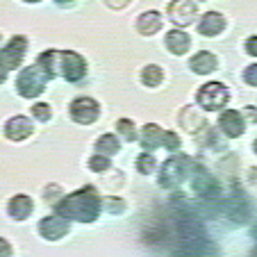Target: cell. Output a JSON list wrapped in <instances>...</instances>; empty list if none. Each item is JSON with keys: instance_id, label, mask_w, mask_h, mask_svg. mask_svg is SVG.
<instances>
[{"instance_id": "obj_1", "label": "cell", "mask_w": 257, "mask_h": 257, "mask_svg": "<svg viewBox=\"0 0 257 257\" xmlns=\"http://www.w3.org/2000/svg\"><path fill=\"white\" fill-rule=\"evenodd\" d=\"M175 239H178V252L185 255H212L214 246L205 232L200 218L196 212H175Z\"/></svg>"}, {"instance_id": "obj_2", "label": "cell", "mask_w": 257, "mask_h": 257, "mask_svg": "<svg viewBox=\"0 0 257 257\" xmlns=\"http://www.w3.org/2000/svg\"><path fill=\"white\" fill-rule=\"evenodd\" d=\"M100 207L102 205H100L96 189L93 187H82L80 191L59 200L55 205V212L64 218H73V221H80V223H91V221L98 218Z\"/></svg>"}, {"instance_id": "obj_3", "label": "cell", "mask_w": 257, "mask_h": 257, "mask_svg": "<svg viewBox=\"0 0 257 257\" xmlns=\"http://www.w3.org/2000/svg\"><path fill=\"white\" fill-rule=\"evenodd\" d=\"M191 169H194V164H191V160L187 155L171 157V160L164 162V166L160 171V185L166 187V189H173L191 173Z\"/></svg>"}, {"instance_id": "obj_4", "label": "cell", "mask_w": 257, "mask_h": 257, "mask_svg": "<svg viewBox=\"0 0 257 257\" xmlns=\"http://www.w3.org/2000/svg\"><path fill=\"white\" fill-rule=\"evenodd\" d=\"M46 82H48V75L44 73V68L39 64H34V66H28L19 73L16 89L23 98H37L46 89Z\"/></svg>"}, {"instance_id": "obj_5", "label": "cell", "mask_w": 257, "mask_h": 257, "mask_svg": "<svg viewBox=\"0 0 257 257\" xmlns=\"http://www.w3.org/2000/svg\"><path fill=\"white\" fill-rule=\"evenodd\" d=\"M198 102L203 109L207 112H216V109H223L225 102H228L230 93H228V87L221 82H207L205 87L198 89Z\"/></svg>"}, {"instance_id": "obj_6", "label": "cell", "mask_w": 257, "mask_h": 257, "mask_svg": "<svg viewBox=\"0 0 257 257\" xmlns=\"http://www.w3.org/2000/svg\"><path fill=\"white\" fill-rule=\"evenodd\" d=\"M59 73H62L68 82H78V80H82L84 73H87V64H84L82 55L73 53V50H64V53H59Z\"/></svg>"}, {"instance_id": "obj_7", "label": "cell", "mask_w": 257, "mask_h": 257, "mask_svg": "<svg viewBox=\"0 0 257 257\" xmlns=\"http://www.w3.org/2000/svg\"><path fill=\"white\" fill-rule=\"evenodd\" d=\"M194 191L198 198H218L221 196V187H218L216 178L209 173L205 166H194Z\"/></svg>"}, {"instance_id": "obj_8", "label": "cell", "mask_w": 257, "mask_h": 257, "mask_svg": "<svg viewBox=\"0 0 257 257\" xmlns=\"http://www.w3.org/2000/svg\"><path fill=\"white\" fill-rule=\"evenodd\" d=\"M25 48H28V41L25 37H14L5 48L0 50V66L5 71H12V68H19L21 59L25 55Z\"/></svg>"}, {"instance_id": "obj_9", "label": "cell", "mask_w": 257, "mask_h": 257, "mask_svg": "<svg viewBox=\"0 0 257 257\" xmlns=\"http://www.w3.org/2000/svg\"><path fill=\"white\" fill-rule=\"evenodd\" d=\"M98 114H100V107H98V102L93 100V98H78V100H73L71 105V116L73 121L82 123V125H89V123H93L98 118Z\"/></svg>"}, {"instance_id": "obj_10", "label": "cell", "mask_w": 257, "mask_h": 257, "mask_svg": "<svg viewBox=\"0 0 257 257\" xmlns=\"http://www.w3.org/2000/svg\"><path fill=\"white\" fill-rule=\"evenodd\" d=\"M223 212L230 216V221L232 223H246V218H248V200L243 198L241 191L234 189L232 196H230L228 200H223Z\"/></svg>"}, {"instance_id": "obj_11", "label": "cell", "mask_w": 257, "mask_h": 257, "mask_svg": "<svg viewBox=\"0 0 257 257\" xmlns=\"http://www.w3.org/2000/svg\"><path fill=\"white\" fill-rule=\"evenodd\" d=\"M169 19L175 25H189L196 19V3L194 0H173L169 5Z\"/></svg>"}, {"instance_id": "obj_12", "label": "cell", "mask_w": 257, "mask_h": 257, "mask_svg": "<svg viewBox=\"0 0 257 257\" xmlns=\"http://www.w3.org/2000/svg\"><path fill=\"white\" fill-rule=\"evenodd\" d=\"M39 230L48 241H57V239H62L68 232V223H66V218L59 216V214L57 216H46L39 223Z\"/></svg>"}, {"instance_id": "obj_13", "label": "cell", "mask_w": 257, "mask_h": 257, "mask_svg": "<svg viewBox=\"0 0 257 257\" xmlns=\"http://www.w3.org/2000/svg\"><path fill=\"white\" fill-rule=\"evenodd\" d=\"M32 132H34L32 121L25 116H14L5 123V135H7V139H12V141H23V139H28Z\"/></svg>"}, {"instance_id": "obj_14", "label": "cell", "mask_w": 257, "mask_h": 257, "mask_svg": "<svg viewBox=\"0 0 257 257\" xmlns=\"http://www.w3.org/2000/svg\"><path fill=\"white\" fill-rule=\"evenodd\" d=\"M218 127L223 130L225 137H241L243 135V118L234 109H225L218 116Z\"/></svg>"}, {"instance_id": "obj_15", "label": "cell", "mask_w": 257, "mask_h": 257, "mask_svg": "<svg viewBox=\"0 0 257 257\" xmlns=\"http://www.w3.org/2000/svg\"><path fill=\"white\" fill-rule=\"evenodd\" d=\"M223 28H225V19H223V14H218V12H207L198 23V32L203 34V37H214V34H218Z\"/></svg>"}, {"instance_id": "obj_16", "label": "cell", "mask_w": 257, "mask_h": 257, "mask_svg": "<svg viewBox=\"0 0 257 257\" xmlns=\"http://www.w3.org/2000/svg\"><path fill=\"white\" fill-rule=\"evenodd\" d=\"M166 48L173 55H185L187 50L191 48L189 34L182 32V30H171V32L166 34Z\"/></svg>"}, {"instance_id": "obj_17", "label": "cell", "mask_w": 257, "mask_h": 257, "mask_svg": "<svg viewBox=\"0 0 257 257\" xmlns=\"http://www.w3.org/2000/svg\"><path fill=\"white\" fill-rule=\"evenodd\" d=\"M32 200L28 198V196L19 194L14 196V198L10 200V205H7V212H10L12 218H16V221H23V218H28L30 214H32Z\"/></svg>"}, {"instance_id": "obj_18", "label": "cell", "mask_w": 257, "mask_h": 257, "mask_svg": "<svg viewBox=\"0 0 257 257\" xmlns=\"http://www.w3.org/2000/svg\"><path fill=\"white\" fill-rule=\"evenodd\" d=\"M216 57H214L209 50H200L198 55H194L191 57V62H189V66H191V71L194 73H200V75H207V73H212L214 68H216Z\"/></svg>"}, {"instance_id": "obj_19", "label": "cell", "mask_w": 257, "mask_h": 257, "mask_svg": "<svg viewBox=\"0 0 257 257\" xmlns=\"http://www.w3.org/2000/svg\"><path fill=\"white\" fill-rule=\"evenodd\" d=\"M160 28H162V16L157 14V12H144V14L137 19V30H139L141 34H146V37L160 32Z\"/></svg>"}, {"instance_id": "obj_20", "label": "cell", "mask_w": 257, "mask_h": 257, "mask_svg": "<svg viewBox=\"0 0 257 257\" xmlns=\"http://www.w3.org/2000/svg\"><path fill=\"white\" fill-rule=\"evenodd\" d=\"M180 125L185 127L187 132H198V130H203L205 121L196 107H185V109L180 112Z\"/></svg>"}, {"instance_id": "obj_21", "label": "cell", "mask_w": 257, "mask_h": 257, "mask_svg": "<svg viewBox=\"0 0 257 257\" xmlns=\"http://www.w3.org/2000/svg\"><path fill=\"white\" fill-rule=\"evenodd\" d=\"M141 144H144V148H148V151L160 148L162 146V127L155 125V123H148V125L144 127V132H141Z\"/></svg>"}, {"instance_id": "obj_22", "label": "cell", "mask_w": 257, "mask_h": 257, "mask_svg": "<svg viewBox=\"0 0 257 257\" xmlns=\"http://www.w3.org/2000/svg\"><path fill=\"white\" fill-rule=\"evenodd\" d=\"M37 64L44 68V73L48 75V78H55V75L59 73V53H55V50H46L44 55H39Z\"/></svg>"}, {"instance_id": "obj_23", "label": "cell", "mask_w": 257, "mask_h": 257, "mask_svg": "<svg viewBox=\"0 0 257 257\" xmlns=\"http://www.w3.org/2000/svg\"><path fill=\"white\" fill-rule=\"evenodd\" d=\"M118 148H121V146H118V139L114 135H102L100 139L96 141V151H98V155H116L118 153Z\"/></svg>"}, {"instance_id": "obj_24", "label": "cell", "mask_w": 257, "mask_h": 257, "mask_svg": "<svg viewBox=\"0 0 257 257\" xmlns=\"http://www.w3.org/2000/svg\"><path fill=\"white\" fill-rule=\"evenodd\" d=\"M162 80H164V71H162L160 66H155V64L146 66L144 73H141V82H144L146 87H157Z\"/></svg>"}, {"instance_id": "obj_25", "label": "cell", "mask_w": 257, "mask_h": 257, "mask_svg": "<svg viewBox=\"0 0 257 257\" xmlns=\"http://www.w3.org/2000/svg\"><path fill=\"white\" fill-rule=\"evenodd\" d=\"M153 169H155V157L151 153H141L139 160H137V171L148 175V173H153Z\"/></svg>"}, {"instance_id": "obj_26", "label": "cell", "mask_w": 257, "mask_h": 257, "mask_svg": "<svg viewBox=\"0 0 257 257\" xmlns=\"http://www.w3.org/2000/svg\"><path fill=\"white\" fill-rule=\"evenodd\" d=\"M116 130H118V135H121L123 139H127V141H135L137 139L135 123H132L130 118H121V121L116 123Z\"/></svg>"}, {"instance_id": "obj_27", "label": "cell", "mask_w": 257, "mask_h": 257, "mask_svg": "<svg viewBox=\"0 0 257 257\" xmlns=\"http://www.w3.org/2000/svg\"><path fill=\"white\" fill-rule=\"evenodd\" d=\"M32 114H34V118H37V121H48L50 118V107L46 105V102H37V105L32 107Z\"/></svg>"}, {"instance_id": "obj_28", "label": "cell", "mask_w": 257, "mask_h": 257, "mask_svg": "<svg viewBox=\"0 0 257 257\" xmlns=\"http://www.w3.org/2000/svg\"><path fill=\"white\" fill-rule=\"evenodd\" d=\"M162 146L169 148V151H175L180 146V137L175 132H162Z\"/></svg>"}, {"instance_id": "obj_29", "label": "cell", "mask_w": 257, "mask_h": 257, "mask_svg": "<svg viewBox=\"0 0 257 257\" xmlns=\"http://www.w3.org/2000/svg\"><path fill=\"white\" fill-rule=\"evenodd\" d=\"M89 166H91V171H107L109 169V157L107 155H96V157H91Z\"/></svg>"}, {"instance_id": "obj_30", "label": "cell", "mask_w": 257, "mask_h": 257, "mask_svg": "<svg viewBox=\"0 0 257 257\" xmlns=\"http://www.w3.org/2000/svg\"><path fill=\"white\" fill-rule=\"evenodd\" d=\"M105 207H107V212H112V214H121L125 205H123V200H121V198H107Z\"/></svg>"}, {"instance_id": "obj_31", "label": "cell", "mask_w": 257, "mask_h": 257, "mask_svg": "<svg viewBox=\"0 0 257 257\" xmlns=\"http://www.w3.org/2000/svg\"><path fill=\"white\" fill-rule=\"evenodd\" d=\"M243 80H246L250 87H255V84H257V64H252V66L246 68V73H243Z\"/></svg>"}, {"instance_id": "obj_32", "label": "cell", "mask_w": 257, "mask_h": 257, "mask_svg": "<svg viewBox=\"0 0 257 257\" xmlns=\"http://www.w3.org/2000/svg\"><path fill=\"white\" fill-rule=\"evenodd\" d=\"M246 50H248V55H257V37H248Z\"/></svg>"}, {"instance_id": "obj_33", "label": "cell", "mask_w": 257, "mask_h": 257, "mask_svg": "<svg viewBox=\"0 0 257 257\" xmlns=\"http://www.w3.org/2000/svg\"><path fill=\"white\" fill-rule=\"evenodd\" d=\"M105 3L112 7V10H123V7L130 3V0H105Z\"/></svg>"}, {"instance_id": "obj_34", "label": "cell", "mask_w": 257, "mask_h": 257, "mask_svg": "<svg viewBox=\"0 0 257 257\" xmlns=\"http://www.w3.org/2000/svg\"><path fill=\"white\" fill-rule=\"evenodd\" d=\"M53 196H55V198L59 196V187H55V185L46 189V200H48V203H53Z\"/></svg>"}, {"instance_id": "obj_35", "label": "cell", "mask_w": 257, "mask_h": 257, "mask_svg": "<svg viewBox=\"0 0 257 257\" xmlns=\"http://www.w3.org/2000/svg\"><path fill=\"white\" fill-rule=\"evenodd\" d=\"M0 255H3V257L12 255V246L5 241V239H0Z\"/></svg>"}, {"instance_id": "obj_36", "label": "cell", "mask_w": 257, "mask_h": 257, "mask_svg": "<svg viewBox=\"0 0 257 257\" xmlns=\"http://www.w3.org/2000/svg\"><path fill=\"white\" fill-rule=\"evenodd\" d=\"M246 116L250 118V121H257V112H255V107H246Z\"/></svg>"}, {"instance_id": "obj_37", "label": "cell", "mask_w": 257, "mask_h": 257, "mask_svg": "<svg viewBox=\"0 0 257 257\" xmlns=\"http://www.w3.org/2000/svg\"><path fill=\"white\" fill-rule=\"evenodd\" d=\"M5 78H7V71L0 66V82H5Z\"/></svg>"}, {"instance_id": "obj_38", "label": "cell", "mask_w": 257, "mask_h": 257, "mask_svg": "<svg viewBox=\"0 0 257 257\" xmlns=\"http://www.w3.org/2000/svg\"><path fill=\"white\" fill-rule=\"evenodd\" d=\"M59 5H66V3H73V0H57Z\"/></svg>"}, {"instance_id": "obj_39", "label": "cell", "mask_w": 257, "mask_h": 257, "mask_svg": "<svg viewBox=\"0 0 257 257\" xmlns=\"http://www.w3.org/2000/svg\"><path fill=\"white\" fill-rule=\"evenodd\" d=\"M25 3H39V0H25Z\"/></svg>"}]
</instances>
